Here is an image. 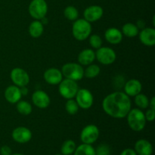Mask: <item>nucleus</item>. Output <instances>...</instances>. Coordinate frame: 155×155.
<instances>
[{
	"label": "nucleus",
	"instance_id": "12",
	"mask_svg": "<svg viewBox=\"0 0 155 155\" xmlns=\"http://www.w3.org/2000/svg\"><path fill=\"white\" fill-rule=\"evenodd\" d=\"M32 101L36 107L45 109L49 106L51 99L48 94L42 90H36L32 95Z\"/></svg>",
	"mask_w": 155,
	"mask_h": 155
},
{
	"label": "nucleus",
	"instance_id": "9",
	"mask_svg": "<svg viewBox=\"0 0 155 155\" xmlns=\"http://www.w3.org/2000/svg\"><path fill=\"white\" fill-rule=\"evenodd\" d=\"M75 98L76 101L80 108L87 110L93 105L94 97L92 92L87 89H79Z\"/></svg>",
	"mask_w": 155,
	"mask_h": 155
},
{
	"label": "nucleus",
	"instance_id": "21",
	"mask_svg": "<svg viewBox=\"0 0 155 155\" xmlns=\"http://www.w3.org/2000/svg\"><path fill=\"white\" fill-rule=\"evenodd\" d=\"M29 33L33 38H39L42 35L44 31V26L40 21L35 20L29 26Z\"/></svg>",
	"mask_w": 155,
	"mask_h": 155
},
{
	"label": "nucleus",
	"instance_id": "11",
	"mask_svg": "<svg viewBox=\"0 0 155 155\" xmlns=\"http://www.w3.org/2000/svg\"><path fill=\"white\" fill-rule=\"evenodd\" d=\"M12 139L20 144H25L32 139V132L25 127H18L12 131Z\"/></svg>",
	"mask_w": 155,
	"mask_h": 155
},
{
	"label": "nucleus",
	"instance_id": "8",
	"mask_svg": "<svg viewBox=\"0 0 155 155\" xmlns=\"http://www.w3.org/2000/svg\"><path fill=\"white\" fill-rule=\"evenodd\" d=\"M99 134L100 132L98 127L94 124H89L82 130L80 133V140L83 143L92 145L98 140Z\"/></svg>",
	"mask_w": 155,
	"mask_h": 155
},
{
	"label": "nucleus",
	"instance_id": "25",
	"mask_svg": "<svg viewBox=\"0 0 155 155\" xmlns=\"http://www.w3.org/2000/svg\"><path fill=\"white\" fill-rule=\"evenodd\" d=\"M100 72H101V68L98 65L91 64L88 65L86 70H84V77L89 79H93L98 77Z\"/></svg>",
	"mask_w": 155,
	"mask_h": 155
},
{
	"label": "nucleus",
	"instance_id": "26",
	"mask_svg": "<svg viewBox=\"0 0 155 155\" xmlns=\"http://www.w3.org/2000/svg\"><path fill=\"white\" fill-rule=\"evenodd\" d=\"M77 145L74 141L71 140V139H68V140L65 141L61 145V154L63 155H71L74 154V151H75Z\"/></svg>",
	"mask_w": 155,
	"mask_h": 155
},
{
	"label": "nucleus",
	"instance_id": "4",
	"mask_svg": "<svg viewBox=\"0 0 155 155\" xmlns=\"http://www.w3.org/2000/svg\"><path fill=\"white\" fill-rule=\"evenodd\" d=\"M61 71L65 78L76 82L81 80L84 77V69L83 66L74 62H70L64 64Z\"/></svg>",
	"mask_w": 155,
	"mask_h": 155
},
{
	"label": "nucleus",
	"instance_id": "36",
	"mask_svg": "<svg viewBox=\"0 0 155 155\" xmlns=\"http://www.w3.org/2000/svg\"><path fill=\"white\" fill-rule=\"evenodd\" d=\"M20 90H21V95H27L28 94V89H27V86H22V87H20Z\"/></svg>",
	"mask_w": 155,
	"mask_h": 155
},
{
	"label": "nucleus",
	"instance_id": "10",
	"mask_svg": "<svg viewBox=\"0 0 155 155\" xmlns=\"http://www.w3.org/2000/svg\"><path fill=\"white\" fill-rule=\"evenodd\" d=\"M10 77L14 84L18 87L27 86L30 83V76L28 73L22 68H15L12 69Z\"/></svg>",
	"mask_w": 155,
	"mask_h": 155
},
{
	"label": "nucleus",
	"instance_id": "6",
	"mask_svg": "<svg viewBox=\"0 0 155 155\" xmlns=\"http://www.w3.org/2000/svg\"><path fill=\"white\" fill-rule=\"evenodd\" d=\"M28 12L32 18L40 21L45 18L48 12V5L45 0H32L29 5Z\"/></svg>",
	"mask_w": 155,
	"mask_h": 155
},
{
	"label": "nucleus",
	"instance_id": "33",
	"mask_svg": "<svg viewBox=\"0 0 155 155\" xmlns=\"http://www.w3.org/2000/svg\"><path fill=\"white\" fill-rule=\"evenodd\" d=\"M0 154L1 155H11L12 154V149L8 145H3L0 148Z\"/></svg>",
	"mask_w": 155,
	"mask_h": 155
},
{
	"label": "nucleus",
	"instance_id": "34",
	"mask_svg": "<svg viewBox=\"0 0 155 155\" xmlns=\"http://www.w3.org/2000/svg\"><path fill=\"white\" fill-rule=\"evenodd\" d=\"M120 155H137V154H136V152L135 151L134 149H132V148H127V149H124Z\"/></svg>",
	"mask_w": 155,
	"mask_h": 155
},
{
	"label": "nucleus",
	"instance_id": "31",
	"mask_svg": "<svg viewBox=\"0 0 155 155\" xmlns=\"http://www.w3.org/2000/svg\"><path fill=\"white\" fill-rule=\"evenodd\" d=\"M110 148L106 144L99 145L95 149V154L97 155H110Z\"/></svg>",
	"mask_w": 155,
	"mask_h": 155
},
{
	"label": "nucleus",
	"instance_id": "3",
	"mask_svg": "<svg viewBox=\"0 0 155 155\" xmlns=\"http://www.w3.org/2000/svg\"><path fill=\"white\" fill-rule=\"evenodd\" d=\"M92 33V25L84 18L74 21L72 27V33L74 37L78 41H83L88 39Z\"/></svg>",
	"mask_w": 155,
	"mask_h": 155
},
{
	"label": "nucleus",
	"instance_id": "7",
	"mask_svg": "<svg viewBox=\"0 0 155 155\" xmlns=\"http://www.w3.org/2000/svg\"><path fill=\"white\" fill-rule=\"evenodd\" d=\"M117 54L114 49L109 47H100L95 52V59L103 65H110L116 61Z\"/></svg>",
	"mask_w": 155,
	"mask_h": 155
},
{
	"label": "nucleus",
	"instance_id": "14",
	"mask_svg": "<svg viewBox=\"0 0 155 155\" xmlns=\"http://www.w3.org/2000/svg\"><path fill=\"white\" fill-rule=\"evenodd\" d=\"M43 78L49 85H58L63 80V75L60 70L57 68H49L44 72Z\"/></svg>",
	"mask_w": 155,
	"mask_h": 155
},
{
	"label": "nucleus",
	"instance_id": "39",
	"mask_svg": "<svg viewBox=\"0 0 155 155\" xmlns=\"http://www.w3.org/2000/svg\"><path fill=\"white\" fill-rule=\"evenodd\" d=\"M55 155H63V154H55Z\"/></svg>",
	"mask_w": 155,
	"mask_h": 155
},
{
	"label": "nucleus",
	"instance_id": "24",
	"mask_svg": "<svg viewBox=\"0 0 155 155\" xmlns=\"http://www.w3.org/2000/svg\"><path fill=\"white\" fill-rule=\"evenodd\" d=\"M16 108L18 113L21 114L22 115H30L33 111V107L32 105L27 101H23V100H20L18 102L16 103Z\"/></svg>",
	"mask_w": 155,
	"mask_h": 155
},
{
	"label": "nucleus",
	"instance_id": "32",
	"mask_svg": "<svg viewBox=\"0 0 155 155\" xmlns=\"http://www.w3.org/2000/svg\"><path fill=\"white\" fill-rule=\"evenodd\" d=\"M145 119H146V121H148V122H153L155 118V110H153V109L149 108L146 111V113L145 114Z\"/></svg>",
	"mask_w": 155,
	"mask_h": 155
},
{
	"label": "nucleus",
	"instance_id": "37",
	"mask_svg": "<svg viewBox=\"0 0 155 155\" xmlns=\"http://www.w3.org/2000/svg\"><path fill=\"white\" fill-rule=\"evenodd\" d=\"M136 26H137V27L139 29L145 28V22L142 20H139V21H138Z\"/></svg>",
	"mask_w": 155,
	"mask_h": 155
},
{
	"label": "nucleus",
	"instance_id": "29",
	"mask_svg": "<svg viewBox=\"0 0 155 155\" xmlns=\"http://www.w3.org/2000/svg\"><path fill=\"white\" fill-rule=\"evenodd\" d=\"M79 106L77 104L76 100L68 99L66 104H65V110L70 115H75L79 110Z\"/></svg>",
	"mask_w": 155,
	"mask_h": 155
},
{
	"label": "nucleus",
	"instance_id": "22",
	"mask_svg": "<svg viewBox=\"0 0 155 155\" xmlns=\"http://www.w3.org/2000/svg\"><path fill=\"white\" fill-rule=\"evenodd\" d=\"M139 29L137 26L132 23H127L122 27V33L129 38L136 37L139 35Z\"/></svg>",
	"mask_w": 155,
	"mask_h": 155
},
{
	"label": "nucleus",
	"instance_id": "17",
	"mask_svg": "<svg viewBox=\"0 0 155 155\" xmlns=\"http://www.w3.org/2000/svg\"><path fill=\"white\" fill-rule=\"evenodd\" d=\"M142 85L139 80L132 79L127 81L124 86V92L129 97H135L138 94L141 93Z\"/></svg>",
	"mask_w": 155,
	"mask_h": 155
},
{
	"label": "nucleus",
	"instance_id": "38",
	"mask_svg": "<svg viewBox=\"0 0 155 155\" xmlns=\"http://www.w3.org/2000/svg\"><path fill=\"white\" fill-rule=\"evenodd\" d=\"M11 155H24L22 154H12Z\"/></svg>",
	"mask_w": 155,
	"mask_h": 155
},
{
	"label": "nucleus",
	"instance_id": "5",
	"mask_svg": "<svg viewBox=\"0 0 155 155\" xmlns=\"http://www.w3.org/2000/svg\"><path fill=\"white\" fill-rule=\"evenodd\" d=\"M58 85L59 93L64 98L71 99L75 98L79 90V86L77 82L65 78L64 80H62Z\"/></svg>",
	"mask_w": 155,
	"mask_h": 155
},
{
	"label": "nucleus",
	"instance_id": "27",
	"mask_svg": "<svg viewBox=\"0 0 155 155\" xmlns=\"http://www.w3.org/2000/svg\"><path fill=\"white\" fill-rule=\"evenodd\" d=\"M64 17L69 21H74L77 19H78L79 17V12L74 6L69 5L67 6L64 10Z\"/></svg>",
	"mask_w": 155,
	"mask_h": 155
},
{
	"label": "nucleus",
	"instance_id": "35",
	"mask_svg": "<svg viewBox=\"0 0 155 155\" xmlns=\"http://www.w3.org/2000/svg\"><path fill=\"white\" fill-rule=\"evenodd\" d=\"M149 108L153 109V110H155V98L154 97H152L151 100H149Z\"/></svg>",
	"mask_w": 155,
	"mask_h": 155
},
{
	"label": "nucleus",
	"instance_id": "15",
	"mask_svg": "<svg viewBox=\"0 0 155 155\" xmlns=\"http://www.w3.org/2000/svg\"><path fill=\"white\" fill-rule=\"evenodd\" d=\"M139 40L146 46H154L155 45V30L151 27H145L139 33Z\"/></svg>",
	"mask_w": 155,
	"mask_h": 155
},
{
	"label": "nucleus",
	"instance_id": "23",
	"mask_svg": "<svg viewBox=\"0 0 155 155\" xmlns=\"http://www.w3.org/2000/svg\"><path fill=\"white\" fill-rule=\"evenodd\" d=\"M74 155H95V149L92 145L83 143L76 148Z\"/></svg>",
	"mask_w": 155,
	"mask_h": 155
},
{
	"label": "nucleus",
	"instance_id": "28",
	"mask_svg": "<svg viewBox=\"0 0 155 155\" xmlns=\"http://www.w3.org/2000/svg\"><path fill=\"white\" fill-rule=\"evenodd\" d=\"M135 104L139 109H146L149 106V99L145 94L139 93L135 96Z\"/></svg>",
	"mask_w": 155,
	"mask_h": 155
},
{
	"label": "nucleus",
	"instance_id": "18",
	"mask_svg": "<svg viewBox=\"0 0 155 155\" xmlns=\"http://www.w3.org/2000/svg\"><path fill=\"white\" fill-rule=\"evenodd\" d=\"M123 33L116 27H110L104 32V38L109 43L117 45L120 43L123 39Z\"/></svg>",
	"mask_w": 155,
	"mask_h": 155
},
{
	"label": "nucleus",
	"instance_id": "13",
	"mask_svg": "<svg viewBox=\"0 0 155 155\" xmlns=\"http://www.w3.org/2000/svg\"><path fill=\"white\" fill-rule=\"evenodd\" d=\"M104 11L103 8L99 5H90L85 9L83 12L84 19L89 21V23L95 22L101 19L103 16Z\"/></svg>",
	"mask_w": 155,
	"mask_h": 155
},
{
	"label": "nucleus",
	"instance_id": "1",
	"mask_svg": "<svg viewBox=\"0 0 155 155\" xmlns=\"http://www.w3.org/2000/svg\"><path fill=\"white\" fill-rule=\"evenodd\" d=\"M131 100L125 92H114L109 94L102 101L104 111L110 117L122 119L131 110Z\"/></svg>",
	"mask_w": 155,
	"mask_h": 155
},
{
	"label": "nucleus",
	"instance_id": "30",
	"mask_svg": "<svg viewBox=\"0 0 155 155\" xmlns=\"http://www.w3.org/2000/svg\"><path fill=\"white\" fill-rule=\"evenodd\" d=\"M89 42L91 46L95 49H98L102 45V39L98 34H93L89 36Z\"/></svg>",
	"mask_w": 155,
	"mask_h": 155
},
{
	"label": "nucleus",
	"instance_id": "40",
	"mask_svg": "<svg viewBox=\"0 0 155 155\" xmlns=\"http://www.w3.org/2000/svg\"><path fill=\"white\" fill-rule=\"evenodd\" d=\"M95 155H97V154H95Z\"/></svg>",
	"mask_w": 155,
	"mask_h": 155
},
{
	"label": "nucleus",
	"instance_id": "2",
	"mask_svg": "<svg viewBox=\"0 0 155 155\" xmlns=\"http://www.w3.org/2000/svg\"><path fill=\"white\" fill-rule=\"evenodd\" d=\"M127 117L129 127L132 130L135 132H141L144 130L147 121L145 114L141 109H131L127 114Z\"/></svg>",
	"mask_w": 155,
	"mask_h": 155
},
{
	"label": "nucleus",
	"instance_id": "16",
	"mask_svg": "<svg viewBox=\"0 0 155 155\" xmlns=\"http://www.w3.org/2000/svg\"><path fill=\"white\" fill-rule=\"evenodd\" d=\"M5 98L11 104H16L21 99L22 95L21 93L20 87L15 86H10L6 88L4 92Z\"/></svg>",
	"mask_w": 155,
	"mask_h": 155
},
{
	"label": "nucleus",
	"instance_id": "20",
	"mask_svg": "<svg viewBox=\"0 0 155 155\" xmlns=\"http://www.w3.org/2000/svg\"><path fill=\"white\" fill-rule=\"evenodd\" d=\"M95 59V52L92 49L86 48L83 50L78 54L79 64L84 66H88L93 63Z\"/></svg>",
	"mask_w": 155,
	"mask_h": 155
},
{
	"label": "nucleus",
	"instance_id": "19",
	"mask_svg": "<svg viewBox=\"0 0 155 155\" xmlns=\"http://www.w3.org/2000/svg\"><path fill=\"white\" fill-rule=\"evenodd\" d=\"M134 150L137 155H151L153 153V146L149 141L139 139L135 144Z\"/></svg>",
	"mask_w": 155,
	"mask_h": 155
}]
</instances>
